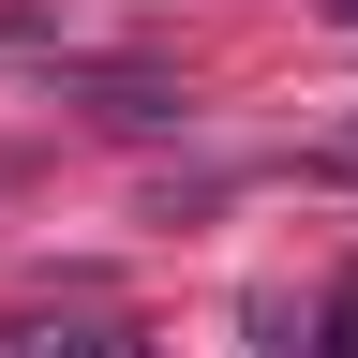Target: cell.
<instances>
[{"label":"cell","instance_id":"1","mask_svg":"<svg viewBox=\"0 0 358 358\" xmlns=\"http://www.w3.org/2000/svg\"><path fill=\"white\" fill-rule=\"evenodd\" d=\"M0 358H150L134 329H105V313H90V329H0Z\"/></svg>","mask_w":358,"mask_h":358},{"label":"cell","instance_id":"2","mask_svg":"<svg viewBox=\"0 0 358 358\" xmlns=\"http://www.w3.org/2000/svg\"><path fill=\"white\" fill-rule=\"evenodd\" d=\"M313 179H358V120H343V134H329V150H313Z\"/></svg>","mask_w":358,"mask_h":358},{"label":"cell","instance_id":"3","mask_svg":"<svg viewBox=\"0 0 358 358\" xmlns=\"http://www.w3.org/2000/svg\"><path fill=\"white\" fill-rule=\"evenodd\" d=\"M343 15H358V0H343Z\"/></svg>","mask_w":358,"mask_h":358}]
</instances>
